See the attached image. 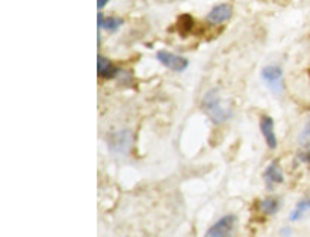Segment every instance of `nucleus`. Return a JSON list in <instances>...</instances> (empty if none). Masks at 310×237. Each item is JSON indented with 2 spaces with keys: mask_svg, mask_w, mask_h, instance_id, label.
I'll return each instance as SVG.
<instances>
[{
  "mask_svg": "<svg viewBox=\"0 0 310 237\" xmlns=\"http://www.w3.org/2000/svg\"><path fill=\"white\" fill-rule=\"evenodd\" d=\"M263 177H265V181H266L268 187H272L274 184H280V183H283L285 176H283V171H282L280 163H278L277 160L271 162V163L268 165V168L265 170Z\"/></svg>",
  "mask_w": 310,
  "mask_h": 237,
  "instance_id": "0eeeda50",
  "label": "nucleus"
},
{
  "mask_svg": "<svg viewBox=\"0 0 310 237\" xmlns=\"http://www.w3.org/2000/svg\"><path fill=\"white\" fill-rule=\"evenodd\" d=\"M262 79L275 95H282L285 83H283V70L278 65H266L262 70Z\"/></svg>",
  "mask_w": 310,
  "mask_h": 237,
  "instance_id": "f03ea898",
  "label": "nucleus"
},
{
  "mask_svg": "<svg viewBox=\"0 0 310 237\" xmlns=\"http://www.w3.org/2000/svg\"><path fill=\"white\" fill-rule=\"evenodd\" d=\"M120 73V70L108 59L102 55L97 56V74L102 77V79H112L115 77L117 74Z\"/></svg>",
  "mask_w": 310,
  "mask_h": 237,
  "instance_id": "6e6552de",
  "label": "nucleus"
},
{
  "mask_svg": "<svg viewBox=\"0 0 310 237\" xmlns=\"http://www.w3.org/2000/svg\"><path fill=\"white\" fill-rule=\"evenodd\" d=\"M282 234H283V236H289V234H291V230H289V228H283V230H282Z\"/></svg>",
  "mask_w": 310,
  "mask_h": 237,
  "instance_id": "f3484780",
  "label": "nucleus"
},
{
  "mask_svg": "<svg viewBox=\"0 0 310 237\" xmlns=\"http://www.w3.org/2000/svg\"><path fill=\"white\" fill-rule=\"evenodd\" d=\"M108 3H109V0H97V8H99V11H102Z\"/></svg>",
  "mask_w": 310,
  "mask_h": 237,
  "instance_id": "dca6fc26",
  "label": "nucleus"
},
{
  "mask_svg": "<svg viewBox=\"0 0 310 237\" xmlns=\"http://www.w3.org/2000/svg\"><path fill=\"white\" fill-rule=\"evenodd\" d=\"M278 207H280V202H278V199L274 198V196H268V198H265V199L260 202V210H262V213H265V215H275L277 210H278Z\"/></svg>",
  "mask_w": 310,
  "mask_h": 237,
  "instance_id": "f8f14e48",
  "label": "nucleus"
},
{
  "mask_svg": "<svg viewBox=\"0 0 310 237\" xmlns=\"http://www.w3.org/2000/svg\"><path fill=\"white\" fill-rule=\"evenodd\" d=\"M260 130H262V134H263L266 145L271 150H275L277 148V136H275V130H274V119L269 115H263L260 118Z\"/></svg>",
  "mask_w": 310,
  "mask_h": 237,
  "instance_id": "423d86ee",
  "label": "nucleus"
},
{
  "mask_svg": "<svg viewBox=\"0 0 310 237\" xmlns=\"http://www.w3.org/2000/svg\"><path fill=\"white\" fill-rule=\"evenodd\" d=\"M121 24H123V20L118 18V17H105L102 12L97 14L99 30L105 29L108 32H115V30H118V27H121Z\"/></svg>",
  "mask_w": 310,
  "mask_h": 237,
  "instance_id": "1a4fd4ad",
  "label": "nucleus"
},
{
  "mask_svg": "<svg viewBox=\"0 0 310 237\" xmlns=\"http://www.w3.org/2000/svg\"><path fill=\"white\" fill-rule=\"evenodd\" d=\"M235 227H236V216L226 215L207 230L204 237H232Z\"/></svg>",
  "mask_w": 310,
  "mask_h": 237,
  "instance_id": "7ed1b4c3",
  "label": "nucleus"
},
{
  "mask_svg": "<svg viewBox=\"0 0 310 237\" xmlns=\"http://www.w3.org/2000/svg\"><path fill=\"white\" fill-rule=\"evenodd\" d=\"M310 209V196H307V198H303L301 201H298L297 202V206H295V209L291 212V215H289V219L291 221H298L307 210Z\"/></svg>",
  "mask_w": 310,
  "mask_h": 237,
  "instance_id": "9b49d317",
  "label": "nucleus"
},
{
  "mask_svg": "<svg viewBox=\"0 0 310 237\" xmlns=\"http://www.w3.org/2000/svg\"><path fill=\"white\" fill-rule=\"evenodd\" d=\"M156 59L159 60L164 66L170 68L171 71H176V73H182L185 71L189 65V60L180 56V55H176V53H171V52H165V50H161L156 53Z\"/></svg>",
  "mask_w": 310,
  "mask_h": 237,
  "instance_id": "20e7f679",
  "label": "nucleus"
},
{
  "mask_svg": "<svg viewBox=\"0 0 310 237\" xmlns=\"http://www.w3.org/2000/svg\"><path fill=\"white\" fill-rule=\"evenodd\" d=\"M192 27H194V20H192L191 15L183 14V15L179 17V20H177V29H179L180 35H188V33L192 30Z\"/></svg>",
  "mask_w": 310,
  "mask_h": 237,
  "instance_id": "ddd939ff",
  "label": "nucleus"
},
{
  "mask_svg": "<svg viewBox=\"0 0 310 237\" xmlns=\"http://www.w3.org/2000/svg\"><path fill=\"white\" fill-rule=\"evenodd\" d=\"M301 160H304V162L310 163V147H307V148H306V151L301 154Z\"/></svg>",
  "mask_w": 310,
  "mask_h": 237,
  "instance_id": "2eb2a0df",
  "label": "nucleus"
},
{
  "mask_svg": "<svg viewBox=\"0 0 310 237\" xmlns=\"http://www.w3.org/2000/svg\"><path fill=\"white\" fill-rule=\"evenodd\" d=\"M232 14H233L232 5H229V3H220V5L213 6V8L209 11L206 20H207L210 24L218 26V24H223V23L229 21V20L232 18Z\"/></svg>",
  "mask_w": 310,
  "mask_h": 237,
  "instance_id": "39448f33",
  "label": "nucleus"
},
{
  "mask_svg": "<svg viewBox=\"0 0 310 237\" xmlns=\"http://www.w3.org/2000/svg\"><path fill=\"white\" fill-rule=\"evenodd\" d=\"M298 141H300V144H301V145H303L304 148L310 147V119L307 121V124L304 125L303 131L300 133V138H298Z\"/></svg>",
  "mask_w": 310,
  "mask_h": 237,
  "instance_id": "4468645a",
  "label": "nucleus"
},
{
  "mask_svg": "<svg viewBox=\"0 0 310 237\" xmlns=\"http://www.w3.org/2000/svg\"><path fill=\"white\" fill-rule=\"evenodd\" d=\"M132 138L129 131H123V133H117L112 136V142H111V150L118 151V153H124L129 147H130Z\"/></svg>",
  "mask_w": 310,
  "mask_h": 237,
  "instance_id": "9d476101",
  "label": "nucleus"
},
{
  "mask_svg": "<svg viewBox=\"0 0 310 237\" xmlns=\"http://www.w3.org/2000/svg\"><path fill=\"white\" fill-rule=\"evenodd\" d=\"M203 109L204 112L209 115V118L212 119L215 124H223L227 119L230 118L232 112L227 106L223 105L221 98H220V92L218 89H210L204 98H203Z\"/></svg>",
  "mask_w": 310,
  "mask_h": 237,
  "instance_id": "f257e3e1",
  "label": "nucleus"
}]
</instances>
